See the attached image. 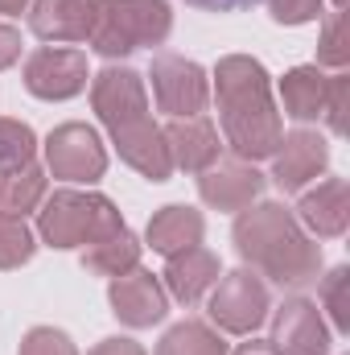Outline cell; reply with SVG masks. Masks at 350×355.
<instances>
[{
  "label": "cell",
  "instance_id": "32",
  "mask_svg": "<svg viewBox=\"0 0 350 355\" xmlns=\"http://www.w3.org/2000/svg\"><path fill=\"white\" fill-rule=\"evenodd\" d=\"M95 355H140V347H136V343H128V339H107Z\"/></svg>",
  "mask_w": 350,
  "mask_h": 355
},
{
  "label": "cell",
  "instance_id": "30",
  "mask_svg": "<svg viewBox=\"0 0 350 355\" xmlns=\"http://www.w3.org/2000/svg\"><path fill=\"white\" fill-rule=\"evenodd\" d=\"M185 4L206 8V12H243V8H252V4H260V0H185Z\"/></svg>",
  "mask_w": 350,
  "mask_h": 355
},
{
  "label": "cell",
  "instance_id": "23",
  "mask_svg": "<svg viewBox=\"0 0 350 355\" xmlns=\"http://www.w3.org/2000/svg\"><path fill=\"white\" fill-rule=\"evenodd\" d=\"M157 355H227V352H223V339L210 335L202 322H181L165 335Z\"/></svg>",
  "mask_w": 350,
  "mask_h": 355
},
{
  "label": "cell",
  "instance_id": "15",
  "mask_svg": "<svg viewBox=\"0 0 350 355\" xmlns=\"http://www.w3.org/2000/svg\"><path fill=\"white\" fill-rule=\"evenodd\" d=\"M169 141V157H177V166L185 170H206L219 157V137L206 120H177L165 132Z\"/></svg>",
  "mask_w": 350,
  "mask_h": 355
},
{
  "label": "cell",
  "instance_id": "9",
  "mask_svg": "<svg viewBox=\"0 0 350 355\" xmlns=\"http://www.w3.org/2000/svg\"><path fill=\"white\" fill-rule=\"evenodd\" d=\"M272 343H276L280 355H326L330 335H326V327H322L317 306H309V302H288V306L276 314Z\"/></svg>",
  "mask_w": 350,
  "mask_h": 355
},
{
  "label": "cell",
  "instance_id": "11",
  "mask_svg": "<svg viewBox=\"0 0 350 355\" xmlns=\"http://www.w3.org/2000/svg\"><path fill=\"white\" fill-rule=\"evenodd\" d=\"M95 29V0H42L33 8V33L46 42H83Z\"/></svg>",
  "mask_w": 350,
  "mask_h": 355
},
{
  "label": "cell",
  "instance_id": "5",
  "mask_svg": "<svg viewBox=\"0 0 350 355\" xmlns=\"http://www.w3.org/2000/svg\"><path fill=\"white\" fill-rule=\"evenodd\" d=\"M264 310H268V289L256 281V272H231L210 302L214 322L235 335H248L252 327H260Z\"/></svg>",
  "mask_w": 350,
  "mask_h": 355
},
{
  "label": "cell",
  "instance_id": "2",
  "mask_svg": "<svg viewBox=\"0 0 350 355\" xmlns=\"http://www.w3.org/2000/svg\"><path fill=\"white\" fill-rule=\"evenodd\" d=\"M235 240H239V252L248 261H256L280 285H305L317 277L322 252H317V244H309L297 232V223L284 215V207L268 202V207H256L252 215H243L235 227Z\"/></svg>",
  "mask_w": 350,
  "mask_h": 355
},
{
  "label": "cell",
  "instance_id": "31",
  "mask_svg": "<svg viewBox=\"0 0 350 355\" xmlns=\"http://www.w3.org/2000/svg\"><path fill=\"white\" fill-rule=\"evenodd\" d=\"M17 54H21V37H17L8 25H0V67H8Z\"/></svg>",
  "mask_w": 350,
  "mask_h": 355
},
{
  "label": "cell",
  "instance_id": "19",
  "mask_svg": "<svg viewBox=\"0 0 350 355\" xmlns=\"http://www.w3.org/2000/svg\"><path fill=\"white\" fill-rule=\"evenodd\" d=\"M214 272H219V261L210 252H202V248H185L165 268L169 289H174V297H181V302H198V293L214 281Z\"/></svg>",
  "mask_w": 350,
  "mask_h": 355
},
{
  "label": "cell",
  "instance_id": "1",
  "mask_svg": "<svg viewBox=\"0 0 350 355\" xmlns=\"http://www.w3.org/2000/svg\"><path fill=\"white\" fill-rule=\"evenodd\" d=\"M219 95H223L227 137L243 157H264L280 145V124L268 103V83H264L260 62L227 58L219 67Z\"/></svg>",
  "mask_w": 350,
  "mask_h": 355
},
{
  "label": "cell",
  "instance_id": "12",
  "mask_svg": "<svg viewBox=\"0 0 350 355\" xmlns=\"http://www.w3.org/2000/svg\"><path fill=\"white\" fill-rule=\"evenodd\" d=\"M111 132H116V141H120V153H124L140 174H149L153 182L169 178V166H174L169 145H165V137L149 124V116H140V120H132V124H124V128H111Z\"/></svg>",
  "mask_w": 350,
  "mask_h": 355
},
{
  "label": "cell",
  "instance_id": "3",
  "mask_svg": "<svg viewBox=\"0 0 350 355\" xmlns=\"http://www.w3.org/2000/svg\"><path fill=\"white\" fill-rule=\"evenodd\" d=\"M169 33L165 0H95L91 42L103 54H128L136 46H157Z\"/></svg>",
  "mask_w": 350,
  "mask_h": 355
},
{
  "label": "cell",
  "instance_id": "22",
  "mask_svg": "<svg viewBox=\"0 0 350 355\" xmlns=\"http://www.w3.org/2000/svg\"><path fill=\"white\" fill-rule=\"evenodd\" d=\"M87 265L95 272H111V277H120L124 268L136 265V240H132V232L128 227H116L111 236H103V240H95L87 252Z\"/></svg>",
  "mask_w": 350,
  "mask_h": 355
},
{
  "label": "cell",
  "instance_id": "28",
  "mask_svg": "<svg viewBox=\"0 0 350 355\" xmlns=\"http://www.w3.org/2000/svg\"><path fill=\"white\" fill-rule=\"evenodd\" d=\"M317 4H322V0H272V17L297 25V21H309V17L317 12Z\"/></svg>",
  "mask_w": 350,
  "mask_h": 355
},
{
  "label": "cell",
  "instance_id": "25",
  "mask_svg": "<svg viewBox=\"0 0 350 355\" xmlns=\"http://www.w3.org/2000/svg\"><path fill=\"white\" fill-rule=\"evenodd\" d=\"M33 257V236L21 219H4L0 215V268H12Z\"/></svg>",
  "mask_w": 350,
  "mask_h": 355
},
{
  "label": "cell",
  "instance_id": "18",
  "mask_svg": "<svg viewBox=\"0 0 350 355\" xmlns=\"http://www.w3.org/2000/svg\"><path fill=\"white\" fill-rule=\"evenodd\" d=\"M347 182L342 178H334V182H326V186H317L313 194H305L301 198V215H305V223L309 227H317L322 236H342V227H347Z\"/></svg>",
  "mask_w": 350,
  "mask_h": 355
},
{
  "label": "cell",
  "instance_id": "16",
  "mask_svg": "<svg viewBox=\"0 0 350 355\" xmlns=\"http://www.w3.org/2000/svg\"><path fill=\"white\" fill-rule=\"evenodd\" d=\"M264 178L248 166H223V170H210L202 178V198L214 202V207H227V211H239L243 202H252L260 194Z\"/></svg>",
  "mask_w": 350,
  "mask_h": 355
},
{
  "label": "cell",
  "instance_id": "29",
  "mask_svg": "<svg viewBox=\"0 0 350 355\" xmlns=\"http://www.w3.org/2000/svg\"><path fill=\"white\" fill-rule=\"evenodd\" d=\"M342 12L330 21V29H326V50H322V58L326 62H347V46H342Z\"/></svg>",
  "mask_w": 350,
  "mask_h": 355
},
{
  "label": "cell",
  "instance_id": "24",
  "mask_svg": "<svg viewBox=\"0 0 350 355\" xmlns=\"http://www.w3.org/2000/svg\"><path fill=\"white\" fill-rule=\"evenodd\" d=\"M29 157H33V132L25 124L0 120V174L29 166Z\"/></svg>",
  "mask_w": 350,
  "mask_h": 355
},
{
  "label": "cell",
  "instance_id": "21",
  "mask_svg": "<svg viewBox=\"0 0 350 355\" xmlns=\"http://www.w3.org/2000/svg\"><path fill=\"white\" fill-rule=\"evenodd\" d=\"M326 79L317 75V71H309V67H301V71H293L288 79H284V107L297 116V120H313V116H322L326 112Z\"/></svg>",
  "mask_w": 350,
  "mask_h": 355
},
{
  "label": "cell",
  "instance_id": "10",
  "mask_svg": "<svg viewBox=\"0 0 350 355\" xmlns=\"http://www.w3.org/2000/svg\"><path fill=\"white\" fill-rule=\"evenodd\" d=\"M95 107L107 120V128H124L145 116V87L132 71H103L95 83Z\"/></svg>",
  "mask_w": 350,
  "mask_h": 355
},
{
  "label": "cell",
  "instance_id": "7",
  "mask_svg": "<svg viewBox=\"0 0 350 355\" xmlns=\"http://www.w3.org/2000/svg\"><path fill=\"white\" fill-rule=\"evenodd\" d=\"M153 91H157V103L165 112H174V116H194L206 103L202 71L194 62H185V58H174V54L153 62Z\"/></svg>",
  "mask_w": 350,
  "mask_h": 355
},
{
  "label": "cell",
  "instance_id": "34",
  "mask_svg": "<svg viewBox=\"0 0 350 355\" xmlns=\"http://www.w3.org/2000/svg\"><path fill=\"white\" fill-rule=\"evenodd\" d=\"M21 4H25V0H0V12H17Z\"/></svg>",
  "mask_w": 350,
  "mask_h": 355
},
{
  "label": "cell",
  "instance_id": "27",
  "mask_svg": "<svg viewBox=\"0 0 350 355\" xmlns=\"http://www.w3.org/2000/svg\"><path fill=\"white\" fill-rule=\"evenodd\" d=\"M326 302H330V314L338 322V331L350 327V314H347V268H334L330 281H326Z\"/></svg>",
  "mask_w": 350,
  "mask_h": 355
},
{
  "label": "cell",
  "instance_id": "14",
  "mask_svg": "<svg viewBox=\"0 0 350 355\" xmlns=\"http://www.w3.org/2000/svg\"><path fill=\"white\" fill-rule=\"evenodd\" d=\"M284 149H280V157H276V182L284 186V190H297L301 182H309V178H317V170L326 166V141L317 137V132H293V137H284L280 141Z\"/></svg>",
  "mask_w": 350,
  "mask_h": 355
},
{
  "label": "cell",
  "instance_id": "20",
  "mask_svg": "<svg viewBox=\"0 0 350 355\" xmlns=\"http://www.w3.org/2000/svg\"><path fill=\"white\" fill-rule=\"evenodd\" d=\"M42 190H46V178H42L37 166H21V170L0 174V215H4V219L25 215V211L42 198Z\"/></svg>",
  "mask_w": 350,
  "mask_h": 355
},
{
  "label": "cell",
  "instance_id": "6",
  "mask_svg": "<svg viewBox=\"0 0 350 355\" xmlns=\"http://www.w3.org/2000/svg\"><path fill=\"white\" fill-rule=\"evenodd\" d=\"M25 83L42 99H66L79 95L87 83V58L79 50H37L25 67Z\"/></svg>",
  "mask_w": 350,
  "mask_h": 355
},
{
  "label": "cell",
  "instance_id": "8",
  "mask_svg": "<svg viewBox=\"0 0 350 355\" xmlns=\"http://www.w3.org/2000/svg\"><path fill=\"white\" fill-rule=\"evenodd\" d=\"M50 166L58 178H75V182H91L103 174V149L95 141V132L83 124H66L50 137Z\"/></svg>",
  "mask_w": 350,
  "mask_h": 355
},
{
  "label": "cell",
  "instance_id": "17",
  "mask_svg": "<svg viewBox=\"0 0 350 355\" xmlns=\"http://www.w3.org/2000/svg\"><path fill=\"white\" fill-rule=\"evenodd\" d=\"M198 236H202V215L190 211V207H165V211L149 223V244H153L157 252H169V257L194 248Z\"/></svg>",
  "mask_w": 350,
  "mask_h": 355
},
{
  "label": "cell",
  "instance_id": "33",
  "mask_svg": "<svg viewBox=\"0 0 350 355\" xmlns=\"http://www.w3.org/2000/svg\"><path fill=\"white\" fill-rule=\"evenodd\" d=\"M239 355H272L264 343H248V347H239Z\"/></svg>",
  "mask_w": 350,
  "mask_h": 355
},
{
  "label": "cell",
  "instance_id": "26",
  "mask_svg": "<svg viewBox=\"0 0 350 355\" xmlns=\"http://www.w3.org/2000/svg\"><path fill=\"white\" fill-rule=\"evenodd\" d=\"M21 355H75V347H71V339H66L62 331L37 327V331L21 343Z\"/></svg>",
  "mask_w": 350,
  "mask_h": 355
},
{
  "label": "cell",
  "instance_id": "13",
  "mask_svg": "<svg viewBox=\"0 0 350 355\" xmlns=\"http://www.w3.org/2000/svg\"><path fill=\"white\" fill-rule=\"evenodd\" d=\"M111 306L132 327H153L165 314V293L153 281V272H128L111 285Z\"/></svg>",
  "mask_w": 350,
  "mask_h": 355
},
{
  "label": "cell",
  "instance_id": "4",
  "mask_svg": "<svg viewBox=\"0 0 350 355\" xmlns=\"http://www.w3.org/2000/svg\"><path fill=\"white\" fill-rule=\"evenodd\" d=\"M120 223L116 207L99 194H75L62 190L50 198V207L42 211V232L54 248H75V244H95L103 236H111Z\"/></svg>",
  "mask_w": 350,
  "mask_h": 355
}]
</instances>
